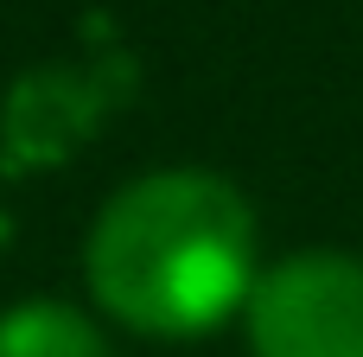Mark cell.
I'll return each instance as SVG.
<instances>
[{
	"label": "cell",
	"instance_id": "1",
	"mask_svg": "<svg viewBox=\"0 0 363 357\" xmlns=\"http://www.w3.org/2000/svg\"><path fill=\"white\" fill-rule=\"evenodd\" d=\"M83 275L128 332L204 339L255 294V211L217 172H147L96 211Z\"/></svg>",
	"mask_w": 363,
	"mask_h": 357
},
{
	"label": "cell",
	"instance_id": "2",
	"mask_svg": "<svg viewBox=\"0 0 363 357\" xmlns=\"http://www.w3.org/2000/svg\"><path fill=\"white\" fill-rule=\"evenodd\" d=\"M242 319L255 357H363V262L300 249L255 275Z\"/></svg>",
	"mask_w": 363,
	"mask_h": 357
},
{
	"label": "cell",
	"instance_id": "3",
	"mask_svg": "<svg viewBox=\"0 0 363 357\" xmlns=\"http://www.w3.org/2000/svg\"><path fill=\"white\" fill-rule=\"evenodd\" d=\"M108 77H83V70H26L6 102H0V147L13 166H57L70 160V147L83 134H96L102 109H108Z\"/></svg>",
	"mask_w": 363,
	"mask_h": 357
},
{
	"label": "cell",
	"instance_id": "4",
	"mask_svg": "<svg viewBox=\"0 0 363 357\" xmlns=\"http://www.w3.org/2000/svg\"><path fill=\"white\" fill-rule=\"evenodd\" d=\"M0 357H108V339L70 300H19L0 313Z\"/></svg>",
	"mask_w": 363,
	"mask_h": 357
}]
</instances>
